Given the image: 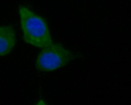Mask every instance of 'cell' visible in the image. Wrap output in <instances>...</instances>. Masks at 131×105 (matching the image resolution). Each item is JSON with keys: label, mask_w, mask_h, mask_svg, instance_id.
<instances>
[{"label": "cell", "mask_w": 131, "mask_h": 105, "mask_svg": "<svg viewBox=\"0 0 131 105\" xmlns=\"http://www.w3.org/2000/svg\"><path fill=\"white\" fill-rule=\"evenodd\" d=\"M19 13L23 40L26 43L42 49L53 44L49 27L44 19L25 6H19Z\"/></svg>", "instance_id": "obj_1"}, {"label": "cell", "mask_w": 131, "mask_h": 105, "mask_svg": "<svg viewBox=\"0 0 131 105\" xmlns=\"http://www.w3.org/2000/svg\"><path fill=\"white\" fill-rule=\"evenodd\" d=\"M77 57L61 44L53 43L40 52L36 62V68L39 71L51 72L66 66Z\"/></svg>", "instance_id": "obj_2"}, {"label": "cell", "mask_w": 131, "mask_h": 105, "mask_svg": "<svg viewBox=\"0 0 131 105\" xmlns=\"http://www.w3.org/2000/svg\"><path fill=\"white\" fill-rule=\"evenodd\" d=\"M16 43V33L11 25L0 26V57L9 54Z\"/></svg>", "instance_id": "obj_3"}, {"label": "cell", "mask_w": 131, "mask_h": 105, "mask_svg": "<svg viewBox=\"0 0 131 105\" xmlns=\"http://www.w3.org/2000/svg\"><path fill=\"white\" fill-rule=\"evenodd\" d=\"M36 105H47L43 100H40Z\"/></svg>", "instance_id": "obj_4"}]
</instances>
